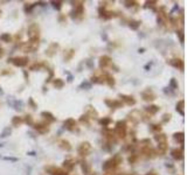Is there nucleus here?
Returning a JSON list of instances; mask_svg holds the SVG:
<instances>
[{"label": "nucleus", "mask_w": 187, "mask_h": 175, "mask_svg": "<svg viewBox=\"0 0 187 175\" xmlns=\"http://www.w3.org/2000/svg\"><path fill=\"white\" fill-rule=\"evenodd\" d=\"M141 97L146 102H152V100L156 99V95H154V92L152 91L151 89H146L145 91L141 92Z\"/></svg>", "instance_id": "nucleus-10"}, {"label": "nucleus", "mask_w": 187, "mask_h": 175, "mask_svg": "<svg viewBox=\"0 0 187 175\" xmlns=\"http://www.w3.org/2000/svg\"><path fill=\"white\" fill-rule=\"evenodd\" d=\"M169 64L172 67H174L179 70H184V61L181 58H174V60H171L169 61Z\"/></svg>", "instance_id": "nucleus-15"}, {"label": "nucleus", "mask_w": 187, "mask_h": 175, "mask_svg": "<svg viewBox=\"0 0 187 175\" xmlns=\"http://www.w3.org/2000/svg\"><path fill=\"white\" fill-rule=\"evenodd\" d=\"M104 80H105V83H106L109 87H113V85H115V78L111 75H109V74H104Z\"/></svg>", "instance_id": "nucleus-23"}, {"label": "nucleus", "mask_w": 187, "mask_h": 175, "mask_svg": "<svg viewBox=\"0 0 187 175\" xmlns=\"http://www.w3.org/2000/svg\"><path fill=\"white\" fill-rule=\"evenodd\" d=\"M86 115H87V116L89 117V119H90V118H96L98 113H97V111L95 110L94 107H91V106H87V113H86Z\"/></svg>", "instance_id": "nucleus-22"}, {"label": "nucleus", "mask_w": 187, "mask_h": 175, "mask_svg": "<svg viewBox=\"0 0 187 175\" xmlns=\"http://www.w3.org/2000/svg\"><path fill=\"white\" fill-rule=\"evenodd\" d=\"M90 175H96V174H95V173H93V174H90Z\"/></svg>", "instance_id": "nucleus-50"}, {"label": "nucleus", "mask_w": 187, "mask_h": 175, "mask_svg": "<svg viewBox=\"0 0 187 175\" xmlns=\"http://www.w3.org/2000/svg\"><path fill=\"white\" fill-rule=\"evenodd\" d=\"M75 54V50L74 49H70V50H67L66 52V54H64V58L67 60V61H69L70 58L73 57V55Z\"/></svg>", "instance_id": "nucleus-32"}, {"label": "nucleus", "mask_w": 187, "mask_h": 175, "mask_svg": "<svg viewBox=\"0 0 187 175\" xmlns=\"http://www.w3.org/2000/svg\"><path fill=\"white\" fill-rule=\"evenodd\" d=\"M0 147H1V144H0Z\"/></svg>", "instance_id": "nucleus-51"}, {"label": "nucleus", "mask_w": 187, "mask_h": 175, "mask_svg": "<svg viewBox=\"0 0 187 175\" xmlns=\"http://www.w3.org/2000/svg\"><path fill=\"white\" fill-rule=\"evenodd\" d=\"M81 166H82V170L84 172V174H87V175H90V167H89V165H88L86 161H82L81 163Z\"/></svg>", "instance_id": "nucleus-30"}, {"label": "nucleus", "mask_w": 187, "mask_h": 175, "mask_svg": "<svg viewBox=\"0 0 187 175\" xmlns=\"http://www.w3.org/2000/svg\"><path fill=\"white\" fill-rule=\"evenodd\" d=\"M52 5L58 10V11H60L61 10V7H62V2L61 1H52Z\"/></svg>", "instance_id": "nucleus-38"}, {"label": "nucleus", "mask_w": 187, "mask_h": 175, "mask_svg": "<svg viewBox=\"0 0 187 175\" xmlns=\"http://www.w3.org/2000/svg\"><path fill=\"white\" fill-rule=\"evenodd\" d=\"M169 146H167V141H164V142H158V152L160 153V155H164L166 151H167Z\"/></svg>", "instance_id": "nucleus-21"}, {"label": "nucleus", "mask_w": 187, "mask_h": 175, "mask_svg": "<svg viewBox=\"0 0 187 175\" xmlns=\"http://www.w3.org/2000/svg\"><path fill=\"white\" fill-rule=\"evenodd\" d=\"M137 159H138V155H137V154H131V155L129 157V162L134 163L137 161Z\"/></svg>", "instance_id": "nucleus-39"}, {"label": "nucleus", "mask_w": 187, "mask_h": 175, "mask_svg": "<svg viewBox=\"0 0 187 175\" xmlns=\"http://www.w3.org/2000/svg\"><path fill=\"white\" fill-rule=\"evenodd\" d=\"M84 14V7H83V1L80 5H75V10L71 12V18L73 19H82Z\"/></svg>", "instance_id": "nucleus-7"}, {"label": "nucleus", "mask_w": 187, "mask_h": 175, "mask_svg": "<svg viewBox=\"0 0 187 175\" xmlns=\"http://www.w3.org/2000/svg\"><path fill=\"white\" fill-rule=\"evenodd\" d=\"M113 134H115V137L121 138V139L125 138V135H126V122L124 120L117 122L116 127L113 130Z\"/></svg>", "instance_id": "nucleus-3"}, {"label": "nucleus", "mask_w": 187, "mask_h": 175, "mask_svg": "<svg viewBox=\"0 0 187 175\" xmlns=\"http://www.w3.org/2000/svg\"><path fill=\"white\" fill-rule=\"evenodd\" d=\"M7 134H11V130H10V128H6L5 131L2 132V134H1V137H6Z\"/></svg>", "instance_id": "nucleus-45"}, {"label": "nucleus", "mask_w": 187, "mask_h": 175, "mask_svg": "<svg viewBox=\"0 0 187 175\" xmlns=\"http://www.w3.org/2000/svg\"><path fill=\"white\" fill-rule=\"evenodd\" d=\"M111 64H112V61H111L110 56H106V55H104V56H102V57L99 58V67H101V68L105 69V68L110 67Z\"/></svg>", "instance_id": "nucleus-12"}, {"label": "nucleus", "mask_w": 187, "mask_h": 175, "mask_svg": "<svg viewBox=\"0 0 187 175\" xmlns=\"http://www.w3.org/2000/svg\"><path fill=\"white\" fill-rule=\"evenodd\" d=\"M151 130L153 131V132H157V133H159V132L161 131V125H159V124L151 125Z\"/></svg>", "instance_id": "nucleus-34"}, {"label": "nucleus", "mask_w": 187, "mask_h": 175, "mask_svg": "<svg viewBox=\"0 0 187 175\" xmlns=\"http://www.w3.org/2000/svg\"><path fill=\"white\" fill-rule=\"evenodd\" d=\"M23 122H27V124H29V125H33V124H34V122H33V118H32V116H29V115L25 116V119H23Z\"/></svg>", "instance_id": "nucleus-37"}, {"label": "nucleus", "mask_w": 187, "mask_h": 175, "mask_svg": "<svg viewBox=\"0 0 187 175\" xmlns=\"http://www.w3.org/2000/svg\"><path fill=\"white\" fill-rule=\"evenodd\" d=\"M2 55H4V49L0 47V57H2Z\"/></svg>", "instance_id": "nucleus-48"}, {"label": "nucleus", "mask_w": 187, "mask_h": 175, "mask_svg": "<svg viewBox=\"0 0 187 175\" xmlns=\"http://www.w3.org/2000/svg\"><path fill=\"white\" fill-rule=\"evenodd\" d=\"M80 122H86V124H89V117H88L87 115H83V116L80 118Z\"/></svg>", "instance_id": "nucleus-41"}, {"label": "nucleus", "mask_w": 187, "mask_h": 175, "mask_svg": "<svg viewBox=\"0 0 187 175\" xmlns=\"http://www.w3.org/2000/svg\"><path fill=\"white\" fill-rule=\"evenodd\" d=\"M154 139L157 140L158 142H164V141H167V137L163 133H157L154 135Z\"/></svg>", "instance_id": "nucleus-28"}, {"label": "nucleus", "mask_w": 187, "mask_h": 175, "mask_svg": "<svg viewBox=\"0 0 187 175\" xmlns=\"http://www.w3.org/2000/svg\"><path fill=\"white\" fill-rule=\"evenodd\" d=\"M34 128L39 132V133H47L49 131V126H48V122H39V124H35Z\"/></svg>", "instance_id": "nucleus-13"}, {"label": "nucleus", "mask_w": 187, "mask_h": 175, "mask_svg": "<svg viewBox=\"0 0 187 175\" xmlns=\"http://www.w3.org/2000/svg\"><path fill=\"white\" fill-rule=\"evenodd\" d=\"M145 175H158L157 173H154V172H149V173H146Z\"/></svg>", "instance_id": "nucleus-49"}, {"label": "nucleus", "mask_w": 187, "mask_h": 175, "mask_svg": "<svg viewBox=\"0 0 187 175\" xmlns=\"http://www.w3.org/2000/svg\"><path fill=\"white\" fill-rule=\"evenodd\" d=\"M58 146H60L62 150H64V151H70V150H71V146H70L69 141L66 139L58 140Z\"/></svg>", "instance_id": "nucleus-20"}, {"label": "nucleus", "mask_w": 187, "mask_h": 175, "mask_svg": "<svg viewBox=\"0 0 187 175\" xmlns=\"http://www.w3.org/2000/svg\"><path fill=\"white\" fill-rule=\"evenodd\" d=\"M158 111H159V106H157V105H150L146 107V112L150 115H156Z\"/></svg>", "instance_id": "nucleus-25"}, {"label": "nucleus", "mask_w": 187, "mask_h": 175, "mask_svg": "<svg viewBox=\"0 0 187 175\" xmlns=\"http://www.w3.org/2000/svg\"><path fill=\"white\" fill-rule=\"evenodd\" d=\"M171 85L173 87V89H178V84H177V82H175L174 78H172V80H171Z\"/></svg>", "instance_id": "nucleus-43"}, {"label": "nucleus", "mask_w": 187, "mask_h": 175, "mask_svg": "<svg viewBox=\"0 0 187 175\" xmlns=\"http://www.w3.org/2000/svg\"><path fill=\"white\" fill-rule=\"evenodd\" d=\"M173 137H174V139L177 140L179 144L184 145V138H185V137H184V133H182V132H179V133H174V135H173Z\"/></svg>", "instance_id": "nucleus-29"}, {"label": "nucleus", "mask_w": 187, "mask_h": 175, "mask_svg": "<svg viewBox=\"0 0 187 175\" xmlns=\"http://www.w3.org/2000/svg\"><path fill=\"white\" fill-rule=\"evenodd\" d=\"M36 5H38V4H29V6H28L27 4H26V6H25V11L30 12V11H32V8H34Z\"/></svg>", "instance_id": "nucleus-40"}, {"label": "nucleus", "mask_w": 187, "mask_h": 175, "mask_svg": "<svg viewBox=\"0 0 187 175\" xmlns=\"http://www.w3.org/2000/svg\"><path fill=\"white\" fill-rule=\"evenodd\" d=\"M184 106H185V102H184V100H179V102H178V104H177V111L180 113L181 116H184V115H185Z\"/></svg>", "instance_id": "nucleus-27"}, {"label": "nucleus", "mask_w": 187, "mask_h": 175, "mask_svg": "<svg viewBox=\"0 0 187 175\" xmlns=\"http://www.w3.org/2000/svg\"><path fill=\"white\" fill-rule=\"evenodd\" d=\"M6 160H11V161H17V159L15 158H5Z\"/></svg>", "instance_id": "nucleus-47"}, {"label": "nucleus", "mask_w": 187, "mask_h": 175, "mask_svg": "<svg viewBox=\"0 0 187 175\" xmlns=\"http://www.w3.org/2000/svg\"><path fill=\"white\" fill-rule=\"evenodd\" d=\"M122 161H123V159L121 158V155H119V154H116L115 157L109 159V160L103 165V170H104V172L113 170L119 163H122Z\"/></svg>", "instance_id": "nucleus-1"}, {"label": "nucleus", "mask_w": 187, "mask_h": 175, "mask_svg": "<svg viewBox=\"0 0 187 175\" xmlns=\"http://www.w3.org/2000/svg\"><path fill=\"white\" fill-rule=\"evenodd\" d=\"M110 122H111L110 118H103V119H101V120H99V124H101V125H103V126H108Z\"/></svg>", "instance_id": "nucleus-36"}, {"label": "nucleus", "mask_w": 187, "mask_h": 175, "mask_svg": "<svg viewBox=\"0 0 187 175\" xmlns=\"http://www.w3.org/2000/svg\"><path fill=\"white\" fill-rule=\"evenodd\" d=\"M41 116L43 117L45 119H47V120H49V122H55V120H56V118L53 116L50 112H47V111H43V112L41 113Z\"/></svg>", "instance_id": "nucleus-24"}, {"label": "nucleus", "mask_w": 187, "mask_h": 175, "mask_svg": "<svg viewBox=\"0 0 187 175\" xmlns=\"http://www.w3.org/2000/svg\"><path fill=\"white\" fill-rule=\"evenodd\" d=\"M90 151H91V145H90L88 141L82 142L81 145L78 146V150H77L78 154H80L81 157H86V155H88V154L90 153Z\"/></svg>", "instance_id": "nucleus-8"}, {"label": "nucleus", "mask_w": 187, "mask_h": 175, "mask_svg": "<svg viewBox=\"0 0 187 175\" xmlns=\"http://www.w3.org/2000/svg\"><path fill=\"white\" fill-rule=\"evenodd\" d=\"M28 57H26V56H18V57H13L11 60H8V62H11L17 67H26L28 64Z\"/></svg>", "instance_id": "nucleus-5"}, {"label": "nucleus", "mask_w": 187, "mask_h": 175, "mask_svg": "<svg viewBox=\"0 0 187 175\" xmlns=\"http://www.w3.org/2000/svg\"><path fill=\"white\" fill-rule=\"evenodd\" d=\"M58 48V43H50V45H49V47H48V49L46 50V55H47V56H49V57L54 56V55L56 54Z\"/></svg>", "instance_id": "nucleus-16"}, {"label": "nucleus", "mask_w": 187, "mask_h": 175, "mask_svg": "<svg viewBox=\"0 0 187 175\" xmlns=\"http://www.w3.org/2000/svg\"><path fill=\"white\" fill-rule=\"evenodd\" d=\"M64 127L70 132H78L80 131V127L77 126V122L73 118H68L67 120H64Z\"/></svg>", "instance_id": "nucleus-4"}, {"label": "nucleus", "mask_w": 187, "mask_h": 175, "mask_svg": "<svg viewBox=\"0 0 187 175\" xmlns=\"http://www.w3.org/2000/svg\"><path fill=\"white\" fill-rule=\"evenodd\" d=\"M64 85V82L61 80V78H55L54 80V87L58 88V89H61V88H63Z\"/></svg>", "instance_id": "nucleus-31"}, {"label": "nucleus", "mask_w": 187, "mask_h": 175, "mask_svg": "<svg viewBox=\"0 0 187 175\" xmlns=\"http://www.w3.org/2000/svg\"><path fill=\"white\" fill-rule=\"evenodd\" d=\"M171 155H172V158L174 159V160H181L182 159V157H184V151L182 150H179V148H174L173 151L171 152Z\"/></svg>", "instance_id": "nucleus-18"}, {"label": "nucleus", "mask_w": 187, "mask_h": 175, "mask_svg": "<svg viewBox=\"0 0 187 175\" xmlns=\"http://www.w3.org/2000/svg\"><path fill=\"white\" fill-rule=\"evenodd\" d=\"M139 26H140V22H139V21H134V20L130 21V28L137 29L138 27H139Z\"/></svg>", "instance_id": "nucleus-35"}, {"label": "nucleus", "mask_w": 187, "mask_h": 175, "mask_svg": "<svg viewBox=\"0 0 187 175\" xmlns=\"http://www.w3.org/2000/svg\"><path fill=\"white\" fill-rule=\"evenodd\" d=\"M104 175H118L117 173H115L113 170H110V172H105Z\"/></svg>", "instance_id": "nucleus-46"}, {"label": "nucleus", "mask_w": 187, "mask_h": 175, "mask_svg": "<svg viewBox=\"0 0 187 175\" xmlns=\"http://www.w3.org/2000/svg\"><path fill=\"white\" fill-rule=\"evenodd\" d=\"M99 17L103 18V19H111L113 17V13L110 11H106L105 7H99Z\"/></svg>", "instance_id": "nucleus-17"}, {"label": "nucleus", "mask_w": 187, "mask_h": 175, "mask_svg": "<svg viewBox=\"0 0 187 175\" xmlns=\"http://www.w3.org/2000/svg\"><path fill=\"white\" fill-rule=\"evenodd\" d=\"M63 167L66 169V172H70V170H73L74 167H75V161L71 159V158H68V159H66L63 162Z\"/></svg>", "instance_id": "nucleus-14"}, {"label": "nucleus", "mask_w": 187, "mask_h": 175, "mask_svg": "<svg viewBox=\"0 0 187 175\" xmlns=\"http://www.w3.org/2000/svg\"><path fill=\"white\" fill-rule=\"evenodd\" d=\"M22 122H23V119L19 116L13 117V119H12V125H13V126H15V127H17V126H20Z\"/></svg>", "instance_id": "nucleus-26"}, {"label": "nucleus", "mask_w": 187, "mask_h": 175, "mask_svg": "<svg viewBox=\"0 0 187 175\" xmlns=\"http://www.w3.org/2000/svg\"><path fill=\"white\" fill-rule=\"evenodd\" d=\"M171 119V115H165L163 118V122H167Z\"/></svg>", "instance_id": "nucleus-44"}, {"label": "nucleus", "mask_w": 187, "mask_h": 175, "mask_svg": "<svg viewBox=\"0 0 187 175\" xmlns=\"http://www.w3.org/2000/svg\"><path fill=\"white\" fill-rule=\"evenodd\" d=\"M46 172L49 175H68V173L62 168L54 167V166H48L46 167Z\"/></svg>", "instance_id": "nucleus-9"}, {"label": "nucleus", "mask_w": 187, "mask_h": 175, "mask_svg": "<svg viewBox=\"0 0 187 175\" xmlns=\"http://www.w3.org/2000/svg\"><path fill=\"white\" fill-rule=\"evenodd\" d=\"M38 47H39V42H33V41H29V42H23L22 45H20V48L22 49L23 52H34Z\"/></svg>", "instance_id": "nucleus-6"}, {"label": "nucleus", "mask_w": 187, "mask_h": 175, "mask_svg": "<svg viewBox=\"0 0 187 175\" xmlns=\"http://www.w3.org/2000/svg\"><path fill=\"white\" fill-rule=\"evenodd\" d=\"M27 34H28L29 41H33V42H39V36H40V28L38 26V23H33L28 27L27 30Z\"/></svg>", "instance_id": "nucleus-2"}, {"label": "nucleus", "mask_w": 187, "mask_h": 175, "mask_svg": "<svg viewBox=\"0 0 187 175\" xmlns=\"http://www.w3.org/2000/svg\"><path fill=\"white\" fill-rule=\"evenodd\" d=\"M178 35H179V37H180V42L184 43V30H179V32H178Z\"/></svg>", "instance_id": "nucleus-42"}, {"label": "nucleus", "mask_w": 187, "mask_h": 175, "mask_svg": "<svg viewBox=\"0 0 187 175\" xmlns=\"http://www.w3.org/2000/svg\"><path fill=\"white\" fill-rule=\"evenodd\" d=\"M119 98L122 100V103L129 105V106H132V105L136 104V99L132 97V96H128V95H119Z\"/></svg>", "instance_id": "nucleus-11"}, {"label": "nucleus", "mask_w": 187, "mask_h": 175, "mask_svg": "<svg viewBox=\"0 0 187 175\" xmlns=\"http://www.w3.org/2000/svg\"><path fill=\"white\" fill-rule=\"evenodd\" d=\"M0 40L4 41V42H11L12 37L10 34H2V35H0Z\"/></svg>", "instance_id": "nucleus-33"}, {"label": "nucleus", "mask_w": 187, "mask_h": 175, "mask_svg": "<svg viewBox=\"0 0 187 175\" xmlns=\"http://www.w3.org/2000/svg\"><path fill=\"white\" fill-rule=\"evenodd\" d=\"M105 104L109 107H122L123 103L121 100H111V99H105Z\"/></svg>", "instance_id": "nucleus-19"}]
</instances>
